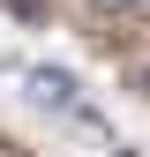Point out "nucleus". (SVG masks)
Masks as SVG:
<instances>
[{"label":"nucleus","instance_id":"f257e3e1","mask_svg":"<svg viewBox=\"0 0 150 157\" xmlns=\"http://www.w3.org/2000/svg\"><path fill=\"white\" fill-rule=\"evenodd\" d=\"M23 90H30V105H45V112H83L68 67H23ZM83 120H90V112H83Z\"/></svg>","mask_w":150,"mask_h":157},{"label":"nucleus","instance_id":"f03ea898","mask_svg":"<svg viewBox=\"0 0 150 157\" xmlns=\"http://www.w3.org/2000/svg\"><path fill=\"white\" fill-rule=\"evenodd\" d=\"M8 8H15V15H30V23H38V15H45V0H8Z\"/></svg>","mask_w":150,"mask_h":157}]
</instances>
